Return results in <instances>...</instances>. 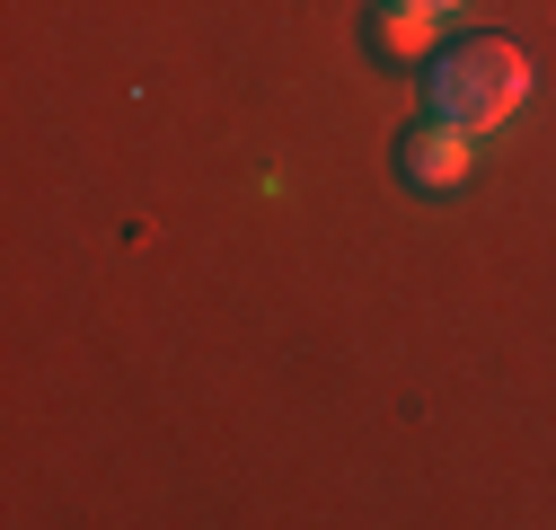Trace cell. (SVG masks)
Masks as SVG:
<instances>
[{"mask_svg":"<svg viewBox=\"0 0 556 530\" xmlns=\"http://www.w3.org/2000/svg\"><path fill=\"white\" fill-rule=\"evenodd\" d=\"M530 98V62L504 36H459L425 53V115L459 124V132H495L513 124V106Z\"/></svg>","mask_w":556,"mask_h":530,"instance_id":"1","label":"cell"},{"mask_svg":"<svg viewBox=\"0 0 556 530\" xmlns=\"http://www.w3.org/2000/svg\"><path fill=\"white\" fill-rule=\"evenodd\" d=\"M389 160H397V177H406V186H459V177H468V160H477V132H459V124L425 115V124H406L397 142H389Z\"/></svg>","mask_w":556,"mask_h":530,"instance_id":"2","label":"cell"},{"mask_svg":"<svg viewBox=\"0 0 556 530\" xmlns=\"http://www.w3.org/2000/svg\"><path fill=\"white\" fill-rule=\"evenodd\" d=\"M433 27H442V10L380 0V10H371V53H380V62H425V53H433Z\"/></svg>","mask_w":556,"mask_h":530,"instance_id":"3","label":"cell"},{"mask_svg":"<svg viewBox=\"0 0 556 530\" xmlns=\"http://www.w3.org/2000/svg\"><path fill=\"white\" fill-rule=\"evenodd\" d=\"M415 10H442V18H451V10H468V0H415Z\"/></svg>","mask_w":556,"mask_h":530,"instance_id":"4","label":"cell"}]
</instances>
